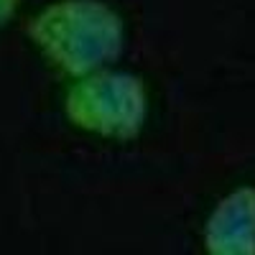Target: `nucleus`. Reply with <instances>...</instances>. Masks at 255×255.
<instances>
[{
	"mask_svg": "<svg viewBox=\"0 0 255 255\" xmlns=\"http://www.w3.org/2000/svg\"><path fill=\"white\" fill-rule=\"evenodd\" d=\"M44 56L72 77L108 69L125 44L123 18L100 0H56L28 26Z\"/></svg>",
	"mask_w": 255,
	"mask_h": 255,
	"instance_id": "1",
	"label": "nucleus"
},
{
	"mask_svg": "<svg viewBox=\"0 0 255 255\" xmlns=\"http://www.w3.org/2000/svg\"><path fill=\"white\" fill-rule=\"evenodd\" d=\"M15 8H18V0H0V26L8 23L10 15L15 13Z\"/></svg>",
	"mask_w": 255,
	"mask_h": 255,
	"instance_id": "4",
	"label": "nucleus"
},
{
	"mask_svg": "<svg viewBox=\"0 0 255 255\" xmlns=\"http://www.w3.org/2000/svg\"><path fill=\"white\" fill-rule=\"evenodd\" d=\"M64 110L82 130L128 140L143 130L148 92L143 79L135 74L97 69L77 77L64 100Z\"/></svg>",
	"mask_w": 255,
	"mask_h": 255,
	"instance_id": "2",
	"label": "nucleus"
},
{
	"mask_svg": "<svg viewBox=\"0 0 255 255\" xmlns=\"http://www.w3.org/2000/svg\"><path fill=\"white\" fill-rule=\"evenodd\" d=\"M204 245L215 255H255V189L227 194L207 220Z\"/></svg>",
	"mask_w": 255,
	"mask_h": 255,
	"instance_id": "3",
	"label": "nucleus"
}]
</instances>
